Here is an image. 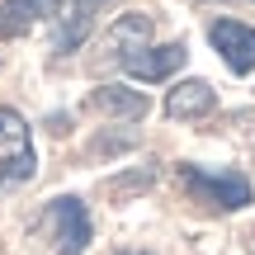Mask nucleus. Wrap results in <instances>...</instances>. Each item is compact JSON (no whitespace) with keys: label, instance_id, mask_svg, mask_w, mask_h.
Returning <instances> with one entry per match:
<instances>
[{"label":"nucleus","instance_id":"nucleus-1","mask_svg":"<svg viewBox=\"0 0 255 255\" xmlns=\"http://www.w3.org/2000/svg\"><path fill=\"white\" fill-rule=\"evenodd\" d=\"M180 180H184V189H189L199 203H213V208H222V213H241V208H251V199H255L251 180H246L241 170L180 165Z\"/></svg>","mask_w":255,"mask_h":255},{"label":"nucleus","instance_id":"nucleus-2","mask_svg":"<svg viewBox=\"0 0 255 255\" xmlns=\"http://www.w3.org/2000/svg\"><path fill=\"white\" fill-rule=\"evenodd\" d=\"M33 170H38V156H33V132H28L24 114L0 104V189L33 180Z\"/></svg>","mask_w":255,"mask_h":255},{"label":"nucleus","instance_id":"nucleus-3","mask_svg":"<svg viewBox=\"0 0 255 255\" xmlns=\"http://www.w3.org/2000/svg\"><path fill=\"white\" fill-rule=\"evenodd\" d=\"M43 227L52 232V251L57 255H85V246H90V237H95L90 208H85L81 199H71V194H62V199H52L43 208Z\"/></svg>","mask_w":255,"mask_h":255},{"label":"nucleus","instance_id":"nucleus-4","mask_svg":"<svg viewBox=\"0 0 255 255\" xmlns=\"http://www.w3.org/2000/svg\"><path fill=\"white\" fill-rule=\"evenodd\" d=\"M213 38V52L227 62L232 76H251L255 71V28L241 24V19H218V24L208 28Z\"/></svg>","mask_w":255,"mask_h":255},{"label":"nucleus","instance_id":"nucleus-5","mask_svg":"<svg viewBox=\"0 0 255 255\" xmlns=\"http://www.w3.org/2000/svg\"><path fill=\"white\" fill-rule=\"evenodd\" d=\"M100 5H109V0H62V9H57V19H52V24H57L52 28V52L57 57H71L76 47L90 38Z\"/></svg>","mask_w":255,"mask_h":255},{"label":"nucleus","instance_id":"nucleus-6","mask_svg":"<svg viewBox=\"0 0 255 255\" xmlns=\"http://www.w3.org/2000/svg\"><path fill=\"white\" fill-rule=\"evenodd\" d=\"M184 57H189L184 43H156V47H142L137 57H128L123 71L137 76V81H165V76H175L184 66Z\"/></svg>","mask_w":255,"mask_h":255},{"label":"nucleus","instance_id":"nucleus-7","mask_svg":"<svg viewBox=\"0 0 255 255\" xmlns=\"http://www.w3.org/2000/svg\"><path fill=\"white\" fill-rule=\"evenodd\" d=\"M62 0H0V38H24L33 24L57 19Z\"/></svg>","mask_w":255,"mask_h":255},{"label":"nucleus","instance_id":"nucleus-8","mask_svg":"<svg viewBox=\"0 0 255 255\" xmlns=\"http://www.w3.org/2000/svg\"><path fill=\"white\" fill-rule=\"evenodd\" d=\"M218 109V90L208 81H180L170 95H165V119H203V114Z\"/></svg>","mask_w":255,"mask_h":255},{"label":"nucleus","instance_id":"nucleus-9","mask_svg":"<svg viewBox=\"0 0 255 255\" xmlns=\"http://www.w3.org/2000/svg\"><path fill=\"white\" fill-rule=\"evenodd\" d=\"M90 109L109 114V119H123V123H137L151 104H146L142 90H128V85H95L90 90Z\"/></svg>","mask_w":255,"mask_h":255},{"label":"nucleus","instance_id":"nucleus-10","mask_svg":"<svg viewBox=\"0 0 255 255\" xmlns=\"http://www.w3.org/2000/svg\"><path fill=\"white\" fill-rule=\"evenodd\" d=\"M104 47H109L114 62H128V57H137L142 47H151V19L146 14H123L119 24L109 28V38H104Z\"/></svg>","mask_w":255,"mask_h":255},{"label":"nucleus","instance_id":"nucleus-11","mask_svg":"<svg viewBox=\"0 0 255 255\" xmlns=\"http://www.w3.org/2000/svg\"><path fill=\"white\" fill-rule=\"evenodd\" d=\"M119 255H151V251H119Z\"/></svg>","mask_w":255,"mask_h":255}]
</instances>
